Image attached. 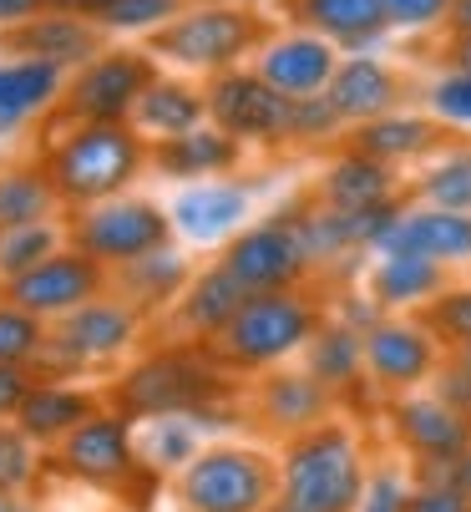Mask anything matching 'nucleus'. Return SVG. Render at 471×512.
Listing matches in <instances>:
<instances>
[{
    "label": "nucleus",
    "mask_w": 471,
    "mask_h": 512,
    "mask_svg": "<svg viewBox=\"0 0 471 512\" xmlns=\"http://www.w3.org/2000/svg\"><path fill=\"white\" fill-rule=\"evenodd\" d=\"M365 447L345 421H325L284 442L279 512H355L365 487Z\"/></svg>",
    "instance_id": "obj_1"
},
{
    "label": "nucleus",
    "mask_w": 471,
    "mask_h": 512,
    "mask_svg": "<svg viewBox=\"0 0 471 512\" xmlns=\"http://www.w3.org/2000/svg\"><path fill=\"white\" fill-rule=\"evenodd\" d=\"M314 330H320L314 300H304L299 289H274V295H249L244 310L208 340V350L233 371H264V365H279L284 355L304 350Z\"/></svg>",
    "instance_id": "obj_2"
},
{
    "label": "nucleus",
    "mask_w": 471,
    "mask_h": 512,
    "mask_svg": "<svg viewBox=\"0 0 471 512\" xmlns=\"http://www.w3.org/2000/svg\"><path fill=\"white\" fill-rule=\"evenodd\" d=\"M142 168V137L122 122H82L46 163L61 203H107L117 198Z\"/></svg>",
    "instance_id": "obj_3"
},
{
    "label": "nucleus",
    "mask_w": 471,
    "mask_h": 512,
    "mask_svg": "<svg viewBox=\"0 0 471 512\" xmlns=\"http://www.w3.org/2000/svg\"><path fill=\"white\" fill-rule=\"evenodd\" d=\"M183 512H274L279 462L259 447H203L178 472Z\"/></svg>",
    "instance_id": "obj_4"
},
{
    "label": "nucleus",
    "mask_w": 471,
    "mask_h": 512,
    "mask_svg": "<svg viewBox=\"0 0 471 512\" xmlns=\"http://www.w3.org/2000/svg\"><path fill=\"white\" fill-rule=\"evenodd\" d=\"M117 406L132 421L147 416H178V411H203L218 406L223 396V376L213 371L208 360L183 355V350H163V355H147L137 360L132 371L117 381Z\"/></svg>",
    "instance_id": "obj_5"
},
{
    "label": "nucleus",
    "mask_w": 471,
    "mask_h": 512,
    "mask_svg": "<svg viewBox=\"0 0 471 512\" xmlns=\"http://www.w3.org/2000/svg\"><path fill=\"white\" fill-rule=\"evenodd\" d=\"M173 234V213H163L147 198H107L92 203L82 218L71 224V239L82 254H92L107 269H122L152 249H163Z\"/></svg>",
    "instance_id": "obj_6"
},
{
    "label": "nucleus",
    "mask_w": 471,
    "mask_h": 512,
    "mask_svg": "<svg viewBox=\"0 0 471 512\" xmlns=\"http://www.w3.org/2000/svg\"><path fill=\"white\" fill-rule=\"evenodd\" d=\"M137 325H142V315L127 300H102L97 295V300H87L82 310L61 315L46 330L41 360L51 365V371H87V365L117 360L137 340Z\"/></svg>",
    "instance_id": "obj_7"
},
{
    "label": "nucleus",
    "mask_w": 471,
    "mask_h": 512,
    "mask_svg": "<svg viewBox=\"0 0 471 512\" xmlns=\"http://www.w3.org/2000/svg\"><path fill=\"white\" fill-rule=\"evenodd\" d=\"M249 46H254V21L233 6H193L168 26H157L152 36V56L193 71H228Z\"/></svg>",
    "instance_id": "obj_8"
},
{
    "label": "nucleus",
    "mask_w": 471,
    "mask_h": 512,
    "mask_svg": "<svg viewBox=\"0 0 471 512\" xmlns=\"http://www.w3.org/2000/svg\"><path fill=\"white\" fill-rule=\"evenodd\" d=\"M56 462L61 472L97 482V487H127V477L142 472L137 457V421L122 411H97L92 421H82L66 442H56Z\"/></svg>",
    "instance_id": "obj_9"
},
{
    "label": "nucleus",
    "mask_w": 471,
    "mask_h": 512,
    "mask_svg": "<svg viewBox=\"0 0 471 512\" xmlns=\"http://www.w3.org/2000/svg\"><path fill=\"white\" fill-rule=\"evenodd\" d=\"M223 269L239 279L249 295H274V289H294L309 274V254L294 234V218L279 213L259 229H244L239 239L228 244Z\"/></svg>",
    "instance_id": "obj_10"
},
{
    "label": "nucleus",
    "mask_w": 471,
    "mask_h": 512,
    "mask_svg": "<svg viewBox=\"0 0 471 512\" xmlns=\"http://www.w3.org/2000/svg\"><path fill=\"white\" fill-rule=\"evenodd\" d=\"M102 284H107V264H97L82 249H61L46 264H36L31 274L11 279L6 284V300L21 305L36 320H61L71 310H82L87 300H97Z\"/></svg>",
    "instance_id": "obj_11"
},
{
    "label": "nucleus",
    "mask_w": 471,
    "mask_h": 512,
    "mask_svg": "<svg viewBox=\"0 0 471 512\" xmlns=\"http://www.w3.org/2000/svg\"><path fill=\"white\" fill-rule=\"evenodd\" d=\"M208 117L213 127H223L228 137H249V142H279L289 137V102L284 92H274L259 71H218L208 87Z\"/></svg>",
    "instance_id": "obj_12"
},
{
    "label": "nucleus",
    "mask_w": 471,
    "mask_h": 512,
    "mask_svg": "<svg viewBox=\"0 0 471 512\" xmlns=\"http://www.w3.org/2000/svg\"><path fill=\"white\" fill-rule=\"evenodd\" d=\"M147 87H152V61L142 51H102L92 66L76 71V82L66 92V117L122 122Z\"/></svg>",
    "instance_id": "obj_13"
},
{
    "label": "nucleus",
    "mask_w": 471,
    "mask_h": 512,
    "mask_svg": "<svg viewBox=\"0 0 471 512\" xmlns=\"http://www.w3.org/2000/svg\"><path fill=\"white\" fill-rule=\"evenodd\" d=\"M365 371L385 391H411L426 376H436V335L421 320H380L365 330Z\"/></svg>",
    "instance_id": "obj_14"
},
{
    "label": "nucleus",
    "mask_w": 471,
    "mask_h": 512,
    "mask_svg": "<svg viewBox=\"0 0 471 512\" xmlns=\"http://www.w3.org/2000/svg\"><path fill=\"white\" fill-rule=\"evenodd\" d=\"M390 426H396L401 447L416 462H451L471 447V421L451 411L436 391L431 396H401L390 406Z\"/></svg>",
    "instance_id": "obj_15"
},
{
    "label": "nucleus",
    "mask_w": 471,
    "mask_h": 512,
    "mask_svg": "<svg viewBox=\"0 0 471 512\" xmlns=\"http://www.w3.org/2000/svg\"><path fill=\"white\" fill-rule=\"evenodd\" d=\"M6 51H16L21 61H51V66H92L102 56V26L82 21V16H31L21 26L6 31Z\"/></svg>",
    "instance_id": "obj_16"
},
{
    "label": "nucleus",
    "mask_w": 471,
    "mask_h": 512,
    "mask_svg": "<svg viewBox=\"0 0 471 512\" xmlns=\"http://www.w3.org/2000/svg\"><path fill=\"white\" fill-rule=\"evenodd\" d=\"M375 254H416L436 264H471V213L406 208Z\"/></svg>",
    "instance_id": "obj_17"
},
{
    "label": "nucleus",
    "mask_w": 471,
    "mask_h": 512,
    "mask_svg": "<svg viewBox=\"0 0 471 512\" xmlns=\"http://www.w3.org/2000/svg\"><path fill=\"white\" fill-rule=\"evenodd\" d=\"M218 426H228V416L218 406L178 411V416H147V421H137V457L157 477H163V472H183L203 452V431H218Z\"/></svg>",
    "instance_id": "obj_18"
},
{
    "label": "nucleus",
    "mask_w": 471,
    "mask_h": 512,
    "mask_svg": "<svg viewBox=\"0 0 471 512\" xmlns=\"http://www.w3.org/2000/svg\"><path fill=\"white\" fill-rule=\"evenodd\" d=\"M330 406H335V391L325 381H314L309 371H274L259 386V416H264V426H274L284 436L325 426Z\"/></svg>",
    "instance_id": "obj_19"
},
{
    "label": "nucleus",
    "mask_w": 471,
    "mask_h": 512,
    "mask_svg": "<svg viewBox=\"0 0 471 512\" xmlns=\"http://www.w3.org/2000/svg\"><path fill=\"white\" fill-rule=\"evenodd\" d=\"M259 77L284 97H314L335 77V46L325 36H284L259 56Z\"/></svg>",
    "instance_id": "obj_20"
},
{
    "label": "nucleus",
    "mask_w": 471,
    "mask_h": 512,
    "mask_svg": "<svg viewBox=\"0 0 471 512\" xmlns=\"http://www.w3.org/2000/svg\"><path fill=\"white\" fill-rule=\"evenodd\" d=\"M249 218V188L244 183H193L173 203V229L193 244H218Z\"/></svg>",
    "instance_id": "obj_21"
},
{
    "label": "nucleus",
    "mask_w": 471,
    "mask_h": 512,
    "mask_svg": "<svg viewBox=\"0 0 471 512\" xmlns=\"http://www.w3.org/2000/svg\"><path fill=\"white\" fill-rule=\"evenodd\" d=\"M97 411H102L97 396L82 391V386L36 381L31 396H26V406H21V416H16V426L31 436L36 447H56V442H66V436L82 426V421H92Z\"/></svg>",
    "instance_id": "obj_22"
},
{
    "label": "nucleus",
    "mask_w": 471,
    "mask_h": 512,
    "mask_svg": "<svg viewBox=\"0 0 471 512\" xmlns=\"http://www.w3.org/2000/svg\"><path fill=\"white\" fill-rule=\"evenodd\" d=\"M325 97L335 102V112H340L345 122H375V117H390L401 87H396V77H390L385 61H375V56H350V61L335 66Z\"/></svg>",
    "instance_id": "obj_23"
},
{
    "label": "nucleus",
    "mask_w": 471,
    "mask_h": 512,
    "mask_svg": "<svg viewBox=\"0 0 471 512\" xmlns=\"http://www.w3.org/2000/svg\"><path fill=\"white\" fill-rule=\"evenodd\" d=\"M66 87V71L51 61H0V137L26 127L36 112H46Z\"/></svg>",
    "instance_id": "obj_24"
},
{
    "label": "nucleus",
    "mask_w": 471,
    "mask_h": 512,
    "mask_svg": "<svg viewBox=\"0 0 471 512\" xmlns=\"http://www.w3.org/2000/svg\"><path fill=\"white\" fill-rule=\"evenodd\" d=\"M446 295V264L416 254H380L370 269V300L380 310H411Z\"/></svg>",
    "instance_id": "obj_25"
},
{
    "label": "nucleus",
    "mask_w": 471,
    "mask_h": 512,
    "mask_svg": "<svg viewBox=\"0 0 471 512\" xmlns=\"http://www.w3.org/2000/svg\"><path fill=\"white\" fill-rule=\"evenodd\" d=\"M152 163L168 178H218L239 163V137H228L223 127H193L157 142Z\"/></svg>",
    "instance_id": "obj_26"
},
{
    "label": "nucleus",
    "mask_w": 471,
    "mask_h": 512,
    "mask_svg": "<svg viewBox=\"0 0 471 512\" xmlns=\"http://www.w3.org/2000/svg\"><path fill=\"white\" fill-rule=\"evenodd\" d=\"M244 300H249V289L233 279L223 264H213L208 274H198V279H188V289H183V300H178V320H183V330H193V335H218L233 315L244 310Z\"/></svg>",
    "instance_id": "obj_27"
},
{
    "label": "nucleus",
    "mask_w": 471,
    "mask_h": 512,
    "mask_svg": "<svg viewBox=\"0 0 471 512\" xmlns=\"http://www.w3.org/2000/svg\"><path fill=\"white\" fill-rule=\"evenodd\" d=\"M188 279H193V274H188V259H183L178 249H168V244L117 269L122 300H127L137 315H142V310H157L163 300H178L183 289H188Z\"/></svg>",
    "instance_id": "obj_28"
},
{
    "label": "nucleus",
    "mask_w": 471,
    "mask_h": 512,
    "mask_svg": "<svg viewBox=\"0 0 471 512\" xmlns=\"http://www.w3.org/2000/svg\"><path fill=\"white\" fill-rule=\"evenodd\" d=\"M299 16L320 31L325 41H340L350 51H365L380 41L385 21V0H299Z\"/></svg>",
    "instance_id": "obj_29"
},
{
    "label": "nucleus",
    "mask_w": 471,
    "mask_h": 512,
    "mask_svg": "<svg viewBox=\"0 0 471 512\" xmlns=\"http://www.w3.org/2000/svg\"><path fill=\"white\" fill-rule=\"evenodd\" d=\"M304 371L314 381H325L330 391L360 386V376H365V335L350 330L345 320L320 325V330H314V340L304 345Z\"/></svg>",
    "instance_id": "obj_30"
},
{
    "label": "nucleus",
    "mask_w": 471,
    "mask_h": 512,
    "mask_svg": "<svg viewBox=\"0 0 471 512\" xmlns=\"http://www.w3.org/2000/svg\"><path fill=\"white\" fill-rule=\"evenodd\" d=\"M390 188H396V183H390V168L385 163H375L365 153H345L340 163H330V173L320 183V203L355 213V208L390 203Z\"/></svg>",
    "instance_id": "obj_31"
},
{
    "label": "nucleus",
    "mask_w": 471,
    "mask_h": 512,
    "mask_svg": "<svg viewBox=\"0 0 471 512\" xmlns=\"http://www.w3.org/2000/svg\"><path fill=\"white\" fill-rule=\"evenodd\" d=\"M61 208V193L46 168H6L0 173V229L46 224Z\"/></svg>",
    "instance_id": "obj_32"
},
{
    "label": "nucleus",
    "mask_w": 471,
    "mask_h": 512,
    "mask_svg": "<svg viewBox=\"0 0 471 512\" xmlns=\"http://www.w3.org/2000/svg\"><path fill=\"white\" fill-rule=\"evenodd\" d=\"M203 107H208V102H203L198 92L178 87V82H152V87L137 97L132 122H137L142 132H157V137H178V132L203 127Z\"/></svg>",
    "instance_id": "obj_33"
},
{
    "label": "nucleus",
    "mask_w": 471,
    "mask_h": 512,
    "mask_svg": "<svg viewBox=\"0 0 471 512\" xmlns=\"http://www.w3.org/2000/svg\"><path fill=\"white\" fill-rule=\"evenodd\" d=\"M431 148V122L426 117H375V122H360L355 132V153L375 158V163H401V158H416Z\"/></svg>",
    "instance_id": "obj_34"
},
{
    "label": "nucleus",
    "mask_w": 471,
    "mask_h": 512,
    "mask_svg": "<svg viewBox=\"0 0 471 512\" xmlns=\"http://www.w3.org/2000/svg\"><path fill=\"white\" fill-rule=\"evenodd\" d=\"M51 254H61V224H26V229H0V279H21L36 264H46Z\"/></svg>",
    "instance_id": "obj_35"
},
{
    "label": "nucleus",
    "mask_w": 471,
    "mask_h": 512,
    "mask_svg": "<svg viewBox=\"0 0 471 512\" xmlns=\"http://www.w3.org/2000/svg\"><path fill=\"white\" fill-rule=\"evenodd\" d=\"M421 198H426V208L471 213V153H451V158H441V163L421 178Z\"/></svg>",
    "instance_id": "obj_36"
},
{
    "label": "nucleus",
    "mask_w": 471,
    "mask_h": 512,
    "mask_svg": "<svg viewBox=\"0 0 471 512\" xmlns=\"http://www.w3.org/2000/svg\"><path fill=\"white\" fill-rule=\"evenodd\" d=\"M46 350V320L26 315L21 305H0V365H31Z\"/></svg>",
    "instance_id": "obj_37"
},
{
    "label": "nucleus",
    "mask_w": 471,
    "mask_h": 512,
    "mask_svg": "<svg viewBox=\"0 0 471 512\" xmlns=\"http://www.w3.org/2000/svg\"><path fill=\"white\" fill-rule=\"evenodd\" d=\"M411 492H416V477L401 462H375L365 472V487H360V507L355 512H406Z\"/></svg>",
    "instance_id": "obj_38"
},
{
    "label": "nucleus",
    "mask_w": 471,
    "mask_h": 512,
    "mask_svg": "<svg viewBox=\"0 0 471 512\" xmlns=\"http://www.w3.org/2000/svg\"><path fill=\"white\" fill-rule=\"evenodd\" d=\"M173 16H183V0H112L97 16V26L102 31H152V26H168Z\"/></svg>",
    "instance_id": "obj_39"
},
{
    "label": "nucleus",
    "mask_w": 471,
    "mask_h": 512,
    "mask_svg": "<svg viewBox=\"0 0 471 512\" xmlns=\"http://www.w3.org/2000/svg\"><path fill=\"white\" fill-rule=\"evenodd\" d=\"M36 482V442L21 426L0 421V492H26Z\"/></svg>",
    "instance_id": "obj_40"
},
{
    "label": "nucleus",
    "mask_w": 471,
    "mask_h": 512,
    "mask_svg": "<svg viewBox=\"0 0 471 512\" xmlns=\"http://www.w3.org/2000/svg\"><path fill=\"white\" fill-rule=\"evenodd\" d=\"M426 325L436 340L446 345H471V289H446V295H436L426 305Z\"/></svg>",
    "instance_id": "obj_41"
},
{
    "label": "nucleus",
    "mask_w": 471,
    "mask_h": 512,
    "mask_svg": "<svg viewBox=\"0 0 471 512\" xmlns=\"http://www.w3.org/2000/svg\"><path fill=\"white\" fill-rule=\"evenodd\" d=\"M340 122H345V117L335 112V102H330L325 92L289 102V137H294V142H320V137H330Z\"/></svg>",
    "instance_id": "obj_42"
},
{
    "label": "nucleus",
    "mask_w": 471,
    "mask_h": 512,
    "mask_svg": "<svg viewBox=\"0 0 471 512\" xmlns=\"http://www.w3.org/2000/svg\"><path fill=\"white\" fill-rule=\"evenodd\" d=\"M431 112L446 122H466L471 127V71H451L431 87Z\"/></svg>",
    "instance_id": "obj_43"
},
{
    "label": "nucleus",
    "mask_w": 471,
    "mask_h": 512,
    "mask_svg": "<svg viewBox=\"0 0 471 512\" xmlns=\"http://www.w3.org/2000/svg\"><path fill=\"white\" fill-rule=\"evenodd\" d=\"M451 16V0H385V21L401 31H426Z\"/></svg>",
    "instance_id": "obj_44"
},
{
    "label": "nucleus",
    "mask_w": 471,
    "mask_h": 512,
    "mask_svg": "<svg viewBox=\"0 0 471 512\" xmlns=\"http://www.w3.org/2000/svg\"><path fill=\"white\" fill-rule=\"evenodd\" d=\"M406 512H471V497L456 482H416Z\"/></svg>",
    "instance_id": "obj_45"
},
{
    "label": "nucleus",
    "mask_w": 471,
    "mask_h": 512,
    "mask_svg": "<svg viewBox=\"0 0 471 512\" xmlns=\"http://www.w3.org/2000/svg\"><path fill=\"white\" fill-rule=\"evenodd\" d=\"M436 396L471 421V365H461V360L441 365V371H436Z\"/></svg>",
    "instance_id": "obj_46"
},
{
    "label": "nucleus",
    "mask_w": 471,
    "mask_h": 512,
    "mask_svg": "<svg viewBox=\"0 0 471 512\" xmlns=\"http://www.w3.org/2000/svg\"><path fill=\"white\" fill-rule=\"evenodd\" d=\"M31 386H36V381H31L26 365H0V421H16V416H21Z\"/></svg>",
    "instance_id": "obj_47"
},
{
    "label": "nucleus",
    "mask_w": 471,
    "mask_h": 512,
    "mask_svg": "<svg viewBox=\"0 0 471 512\" xmlns=\"http://www.w3.org/2000/svg\"><path fill=\"white\" fill-rule=\"evenodd\" d=\"M112 0H46V11H61V16H82V21H97Z\"/></svg>",
    "instance_id": "obj_48"
},
{
    "label": "nucleus",
    "mask_w": 471,
    "mask_h": 512,
    "mask_svg": "<svg viewBox=\"0 0 471 512\" xmlns=\"http://www.w3.org/2000/svg\"><path fill=\"white\" fill-rule=\"evenodd\" d=\"M41 6H46V0H0V26H21V21H31Z\"/></svg>",
    "instance_id": "obj_49"
},
{
    "label": "nucleus",
    "mask_w": 471,
    "mask_h": 512,
    "mask_svg": "<svg viewBox=\"0 0 471 512\" xmlns=\"http://www.w3.org/2000/svg\"><path fill=\"white\" fill-rule=\"evenodd\" d=\"M446 21L456 26V36H466L471 31V0H451V16Z\"/></svg>",
    "instance_id": "obj_50"
},
{
    "label": "nucleus",
    "mask_w": 471,
    "mask_h": 512,
    "mask_svg": "<svg viewBox=\"0 0 471 512\" xmlns=\"http://www.w3.org/2000/svg\"><path fill=\"white\" fill-rule=\"evenodd\" d=\"M451 61H456V71H471V31L451 41Z\"/></svg>",
    "instance_id": "obj_51"
},
{
    "label": "nucleus",
    "mask_w": 471,
    "mask_h": 512,
    "mask_svg": "<svg viewBox=\"0 0 471 512\" xmlns=\"http://www.w3.org/2000/svg\"><path fill=\"white\" fill-rule=\"evenodd\" d=\"M451 482H456V487H461V492L471 497V447H466V452L456 457V472H451Z\"/></svg>",
    "instance_id": "obj_52"
},
{
    "label": "nucleus",
    "mask_w": 471,
    "mask_h": 512,
    "mask_svg": "<svg viewBox=\"0 0 471 512\" xmlns=\"http://www.w3.org/2000/svg\"><path fill=\"white\" fill-rule=\"evenodd\" d=\"M0 512H36L21 492H0Z\"/></svg>",
    "instance_id": "obj_53"
},
{
    "label": "nucleus",
    "mask_w": 471,
    "mask_h": 512,
    "mask_svg": "<svg viewBox=\"0 0 471 512\" xmlns=\"http://www.w3.org/2000/svg\"><path fill=\"white\" fill-rule=\"evenodd\" d=\"M456 360H461V365H471V345H461V350H456Z\"/></svg>",
    "instance_id": "obj_54"
},
{
    "label": "nucleus",
    "mask_w": 471,
    "mask_h": 512,
    "mask_svg": "<svg viewBox=\"0 0 471 512\" xmlns=\"http://www.w3.org/2000/svg\"><path fill=\"white\" fill-rule=\"evenodd\" d=\"M274 512H279V507H274Z\"/></svg>",
    "instance_id": "obj_55"
}]
</instances>
